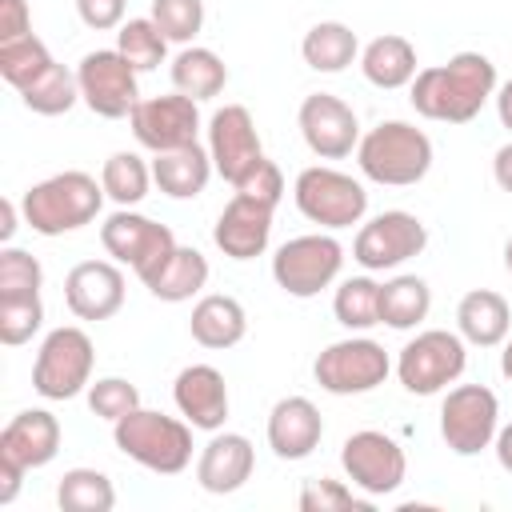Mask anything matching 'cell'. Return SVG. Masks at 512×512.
Returning a JSON list of instances; mask_svg holds the SVG:
<instances>
[{"instance_id": "cell-1", "label": "cell", "mask_w": 512, "mask_h": 512, "mask_svg": "<svg viewBox=\"0 0 512 512\" xmlns=\"http://www.w3.org/2000/svg\"><path fill=\"white\" fill-rule=\"evenodd\" d=\"M496 88V64L480 52H460L440 68H424L412 84V108L428 120L468 124Z\"/></svg>"}, {"instance_id": "cell-2", "label": "cell", "mask_w": 512, "mask_h": 512, "mask_svg": "<svg viewBox=\"0 0 512 512\" xmlns=\"http://www.w3.org/2000/svg\"><path fill=\"white\" fill-rule=\"evenodd\" d=\"M100 200L104 184H96L88 172H60L24 192V220L40 236H60L88 224L100 212Z\"/></svg>"}, {"instance_id": "cell-3", "label": "cell", "mask_w": 512, "mask_h": 512, "mask_svg": "<svg viewBox=\"0 0 512 512\" xmlns=\"http://www.w3.org/2000/svg\"><path fill=\"white\" fill-rule=\"evenodd\" d=\"M116 448L160 476H176L192 460V432H188V424H180L164 412L136 408L116 420Z\"/></svg>"}, {"instance_id": "cell-4", "label": "cell", "mask_w": 512, "mask_h": 512, "mask_svg": "<svg viewBox=\"0 0 512 512\" xmlns=\"http://www.w3.org/2000/svg\"><path fill=\"white\" fill-rule=\"evenodd\" d=\"M360 168L376 184L408 188L432 168V140L404 120H388L360 140Z\"/></svg>"}, {"instance_id": "cell-5", "label": "cell", "mask_w": 512, "mask_h": 512, "mask_svg": "<svg viewBox=\"0 0 512 512\" xmlns=\"http://www.w3.org/2000/svg\"><path fill=\"white\" fill-rule=\"evenodd\" d=\"M296 208L324 228H348L364 216L368 192L336 168H304L296 176Z\"/></svg>"}, {"instance_id": "cell-6", "label": "cell", "mask_w": 512, "mask_h": 512, "mask_svg": "<svg viewBox=\"0 0 512 512\" xmlns=\"http://www.w3.org/2000/svg\"><path fill=\"white\" fill-rule=\"evenodd\" d=\"M92 372V340L80 328H56L40 344L36 368H32V388L48 400H72Z\"/></svg>"}, {"instance_id": "cell-7", "label": "cell", "mask_w": 512, "mask_h": 512, "mask_svg": "<svg viewBox=\"0 0 512 512\" xmlns=\"http://www.w3.org/2000/svg\"><path fill=\"white\" fill-rule=\"evenodd\" d=\"M312 372H316V384L332 396L372 392L388 376V352L376 340H340L316 356Z\"/></svg>"}, {"instance_id": "cell-8", "label": "cell", "mask_w": 512, "mask_h": 512, "mask_svg": "<svg viewBox=\"0 0 512 512\" xmlns=\"http://www.w3.org/2000/svg\"><path fill=\"white\" fill-rule=\"evenodd\" d=\"M100 240H104V248H108L116 260L132 264L140 280H152V276L164 268V260L176 252L172 232H168L164 224L148 220V216H136V212H116V216H108V224L100 228Z\"/></svg>"}, {"instance_id": "cell-9", "label": "cell", "mask_w": 512, "mask_h": 512, "mask_svg": "<svg viewBox=\"0 0 512 512\" xmlns=\"http://www.w3.org/2000/svg\"><path fill=\"white\" fill-rule=\"evenodd\" d=\"M340 260L344 252L332 236H296L276 252L272 276L288 296H316L336 280Z\"/></svg>"}, {"instance_id": "cell-10", "label": "cell", "mask_w": 512, "mask_h": 512, "mask_svg": "<svg viewBox=\"0 0 512 512\" xmlns=\"http://www.w3.org/2000/svg\"><path fill=\"white\" fill-rule=\"evenodd\" d=\"M396 372H400V384H404L408 392L432 396V392H440L444 384H452V380L464 372V344H460V336L440 332V328L420 332V336L400 352Z\"/></svg>"}, {"instance_id": "cell-11", "label": "cell", "mask_w": 512, "mask_h": 512, "mask_svg": "<svg viewBox=\"0 0 512 512\" xmlns=\"http://www.w3.org/2000/svg\"><path fill=\"white\" fill-rule=\"evenodd\" d=\"M496 396L480 384L452 388L444 408H440V436L456 456H476L480 448L492 444L496 436Z\"/></svg>"}, {"instance_id": "cell-12", "label": "cell", "mask_w": 512, "mask_h": 512, "mask_svg": "<svg viewBox=\"0 0 512 512\" xmlns=\"http://www.w3.org/2000/svg\"><path fill=\"white\" fill-rule=\"evenodd\" d=\"M80 96L96 116H132V108L140 104L136 96V68L120 56V52H88L80 60Z\"/></svg>"}, {"instance_id": "cell-13", "label": "cell", "mask_w": 512, "mask_h": 512, "mask_svg": "<svg viewBox=\"0 0 512 512\" xmlns=\"http://www.w3.org/2000/svg\"><path fill=\"white\" fill-rule=\"evenodd\" d=\"M340 464L348 480L372 496L396 492L404 480V448L384 432H352L340 448Z\"/></svg>"}, {"instance_id": "cell-14", "label": "cell", "mask_w": 512, "mask_h": 512, "mask_svg": "<svg viewBox=\"0 0 512 512\" xmlns=\"http://www.w3.org/2000/svg\"><path fill=\"white\" fill-rule=\"evenodd\" d=\"M132 132L144 148L152 152H172V148H184L196 140V128H200V116H196V100L192 96H152V100H140L132 108Z\"/></svg>"}, {"instance_id": "cell-15", "label": "cell", "mask_w": 512, "mask_h": 512, "mask_svg": "<svg viewBox=\"0 0 512 512\" xmlns=\"http://www.w3.org/2000/svg\"><path fill=\"white\" fill-rule=\"evenodd\" d=\"M424 244H428V232H424V224H420L412 212H380L372 224L360 228L352 256H356L364 268L380 272V268L404 264V260L416 256Z\"/></svg>"}, {"instance_id": "cell-16", "label": "cell", "mask_w": 512, "mask_h": 512, "mask_svg": "<svg viewBox=\"0 0 512 512\" xmlns=\"http://www.w3.org/2000/svg\"><path fill=\"white\" fill-rule=\"evenodd\" d=\"M208 136H212V140H208V144H212V164H216V172H220L232 188H236V184L264 160L256 124H252L248 108H240V104L220 108V112L212 116Z\"/></svg>"}, {"instance_id": "cell-17", "label": "cell", "mask_w": 512, "mask_h": 512, "mask_svg": "<svg viewBox=\"0 0 512 512\" xmlns=\"http://www.w3.org/2000/svg\"><path fill=\"white\" fill-rule=\"evenodd\" d=\"M272 208L268 200H256V196H244L236 192L228 200V208L220 212L216 228H212V240L224 256L232 260H252L268 248V232H272Z\"/></svg>"}, {"instance_id": "cell-18", "label": "cell", "mask_w": 512, "mask_h": 512, "mask_svg": "<svg viewBox=\"0 0 512 512\" xmlns=\"http://www.w3.org/2000/svg\"><path fill=\"white\" fill-rule=\"evenodd\" d=\"M300 132L308 140V148L324 160H340L352 152L356 136H360V124H356V112L328 96V92H316L300 104Z\"/></svg>"}, {"instance_id": "cell-19", "label": "cell", "mask_w": 512, "mask_h": 512, "mask_svg": "<svg viewBox=\"0 0 512 512\" xmlns=\"http://www.w3.org/2000/svg\"><path fill=\"white\" fill-rule=\"evenodd\" d=\"M64 300L80 320H108L124 304V276L104 260H84L68 272Z\"/></svg>"}, {"instance_id": "cell-20", "label": "cell", "mask_w": 512, "mask_h": 512, "mask_svg": "<svg viewBox=\"0 0 512 512\" xmlns=\"http://www.w3.org/2000/svg\"><path fill=\"white\" fill-rule=\"evenodd\" d=\"M324 436V420L316 412L312 400L304 396H288L272 408L268 416V444L280 460H304Z\"/></svg>"}, {"instance_id": "cell-21", "label": "cell", "mask_w": 512, "mask_h": 512, "mask_svg": "<svg viewBox=\"0 0 512 512\" xmlns=\"http://www.w3.org/2000/svg\"><path fill=\"white\" fill-rule=\"evenodd\" d=\"M176 408L192 420V428H220L228 420V388L212 364H192L176 376Z\"/></svg>"}, {"instance_id": "cell-22", "label": "cell", "mask_w": 512, "mask_h": 512, "mask_svg": "<svg viewBox=\"0 0 512 512\" xmlns=\"http://www.w3.org/2000/svg\"><path fill=\"white\" fill-rule=\"evenodd\" d=\"M60 448V424L52 412L44 408H28L20 412L4 432H0V456H12L24 468H40L56 456Z\"/></svg>"}, {"instance_id": "cell-23", "label": "cell", "mask_w": 512, "mask_h": 512, "mask_svg": "<svg viewBox=\"0 0 512 512\" xmlns=\"http://www.w3.org/2000/svg\"><path fill=\"white\" fill-rule=\"evenodd\" d=\"M252 476V444L236 432H224L216 440H208L204 456H200V468H196V480L204 492H236L244 480Z\"/></svg>"}, {"instance_id": "cell-24", "label": "cell", "mask_w": 512, "mask_h": 512, "mask_svg": "<svg viewBox=\"0 0 512 512\" xmlns=\"http://www.w3.org/2000/svg\"><path fill=\"white\" fill-rule=\"evenodd\" d=\"M212 156L192 140L184 148H172V152H156V164H152V176L160 184V192L176 196V200H188V196H200L204 184H208V164Z\"/></svg>"}, {"instance_id": "cell-25", "label": "cell", "mask_w": 512, "mask_h": 512, "mask_svg": "<svg viewBox=\"0 0 512 512\" xmlns=\"http://www.w3.org/2000/svg\"><path fill=\"white\" fill-rule=\"evenodd\" d=\"M508 320H512V316H508V300L496 296V292H488V288L468 292V296L460 300V308H456L460 336L472 340V344H480V348L500 344V340L508 336Z\"/></svg>"}, {"instance_id": "cell-26", "label": "cell", "mask_w": 512, "mask_h": 512, "mask_svg": "<svg viewBox=\"0 0 512 512\" xmlns=\"http://www.w3.org/2000/svg\"><path fill=\"white\" fill-rule=\"evenodd\" d=\"M192 336L204 348H232L244 336V308L232 296H204L192 308Z\"/></svg>"}, {"instance_id": "cell-27", "label": "cell", "mask_w": 512, "mask_h": 512, "mask_svg": "<svg viewBox=\"0 0 512 512\" xmlns=\"http://www.w3.org/2000/svg\"><path fill=\"white\" fill-rule=\"evenodd\" d=\"M204 280H208V260H204L196 248H180V244H176V252L164 260V268H160L152 280H144V284H148V292H152L156 300L176 304V300H188L192 292H200Z\"/></svg>"}, {"instance_id": "cell-28", "label": "cell", "mask_w": 512, "mask_h": 512, "mask_svg": "<svg viewBox=\"0 0 512 512\" xmlns=\"http://www.w3.org/2000/svg\"><path fill=\"white\" fill-rule=\"evenodd\" d=\"M364 76L376 88H400L416 76V52L404 36H376L364 48Z\"/></svg>"}, {"instance_id": "cell-29", "label": "cell", "mask_w": 512, "mask_h": 512, "mask_svg": "<svg viewBox=\"0 0 512 512\" xmlns=\"http://www.w3.org/2000/svg\"><path fill=\"white\" fill-rule=\"evenodd\" d=\"M228 80V68L216 52L208 48H184L172 64V84L180 96H192V100H212Z\"/></svg>"}, {"instance_id": "cell-30", "label": "cell", "mask_w": 512, "mask_h": 512, "mask_svg": "<svg viewBox=\"0 0 512 512\" xmlns=\"http://www.w3.org/2000/svg\"><path fill=\"white\" fill-rule=\"evenodd\" d=\"M428 308H432V292L420 276H396V280L380 284V324L412 328L428 316Z\"/></svg>"}, {"instance_id": "cell-31", "label": "cell", "mask_w": 512, "mask_h": 512, "mask_svg": "<svg viewBox=\"0 0 512 512\" xmlns=\"http://www.w3.org/2000/svg\"><path fill=\"white\" fill-rule=\"evenodd\" d=\"M300 48H304L308 68H316V72H340V68H348L352 56H356V32H352L348 24L328 20V24H316V28L304 36Z\"/></svg>"}, {"instance_id": "cell-32", "label": "cell", "mask_w": 512, "mask_h": 512, "mask_svg": "<svg viewBox=\"0 0 512 512\" xmlns=\"http://www.w3.org/2000/svg\"><path fill=\"white\" fill-rule=\"evenodd\" d=\"M20 96H24V104H28L32 112H40V116H60V112H68V108L76 104L80 80H76L64 64L52 60L28 88H20Z\"/></svg>"}, {"instance_id": "cell-33", "label": "cell", "mask_w": 512, "mask_h": 512, "mask_svg": "<svg viewBox=\"0 0 512 512\" xmlns=\"http://www.w3.org/2000/svg\"><path fill=\"white\" fill-rule=\"evenodd\" d=\"M56 500L64 512H108L116 504V492H112V480L96 468H72L64 472L60 488H56Z\"/></svg>"}, {"instance_id": "cell-34", "label": "cell", "mask_w": 512, "mask_h": 512, "mask_svg": "<svg viewBox=\"0 0 512 512\" xmlns=\"http://www.w3.org/2000/svg\"><path fill=\"white\" fill-rule=\"evenodd\" d=\"M332 312H336V320L344 328H372V324H380V284L368 280V276L344 280L336 288Z\"/></svg>"}, {"instance_id": "cell-35", "label": "cell", "mask_w": 512, "mask_h": 512, "mask_svg": "<svg viewBox=\"0 0 512 512\" xmlns=\"http://www.w3.org/2000/svg\"><path fill=\"white\" fill-rule=\"evenodd\" d=\"M52 64L44 40H36L32 32L20 36V40H4L0 44V76L12 84V88H28L44 68Z\"/></svg>"}, {"instance_id": "cell-36", "label": "cell", "mask_w": 512, "mask_h": 512, "mask_svg": "<svg viewBox=\"0 0 512 512\" xmlns=\"http://www.w3.org/2000/svg\"><path fill=\"white\" fill-rule=\"evenodd\" d=\"M164 48H168V40H164V32L156 28V20H128L124 28H120V56L136 68V72H148V68H156L160 60H164Z\"/></svg>"}, {"instance_id": "cell-37", "label": "cell", "mask_w": 512, "mask_h": 512, "mask_svg": "<svg viewBox=\"0 0 512 512\" xmlns=\"http://www.w3.org/2000/svg\"><path fill=\"white\" fill-rule=\"evenodd\" d=\"M104 192L116 200V204H136L148 196V168L136 152H116L108 164H104Z\"/></svg>"}, {"instance_id": "cell-38", "label": "cell", "mask_w": 512, "mask_h": 512, "mask_svg": "<svg viewBox=\"0 0 512 512\" xmlns=\"http://www.w3.org/2000/svg\"><path fill=\"white\" fill-rule=\"evenodd\" d=\"M40 320H44L40 292H32V296H0V340L4 344L32 340V332L40 328Z\"/></svg>"}, {"instance_id": "cell-39", "label": "cell", "mask_w": 512, "mask_h": 512, "mask_svg": "<svg viewBox=\"0 0 512 512\" xmlns=\"http://www.w3.org/2000/svg\"><path fill=\"white\" fill-rule=\"evenodd\" d=\"M152 20L164 40H192L204 24V0H152Z\"/></svg>"}, {"instance_id": "cell-40", "label": "cell", "mask_w": 512, "mask_h": 512, "mask_svg": "<svg viewBox=\"0 0 512 512\" xmlns=\"http://www.w3.org/2000/svg\"><path fill=\"white\" fill-rule=\"evenodd\" d=\"M40 264L24 248H4L0 252V296H32L40 292Z\"/></svg>"}, {"instance_id": "cell-41", "label": "cell", "mask_w": 512, "mask_h": 512, "mask_svg": "<svg viewBox=\"0 0 512 512\" xmlns=\"http://www.w3.org/2000/svg\"><path fill=\"white\" fill-rule=\"evenodd\" d=\"M88 408H92L96 416H104V420L116 424L120 416H128V412L140 408V392H136L128 380L108 376V380H96V384L88 388Z\"/></svg>"}, {"instance_id": "cell-42", "label": "cell", "mask_w": 512, "mask_h": 512, "mask_svg": "<svg viewBox=\"0 0 512 512\" xmlns=\"http://www.w3.org/2000/svg\"><path fill=\"white\" fill-rule=\"evenodd\" d=\"M300 508L304 512H368L372 504L368 500H356L344 484H336V480H312V484H304V492H300Z\"/></svg>"}, {"instance_id": "cell-43", "label": "cell", "mask_w": 512, "mask_h": 512, "mask_svg": "<svg viewBox=\"0 0 512 512\" xmlns=\"http://www.w3.org/2000/svg\"><path fill=\"white\" fill-rule=\"evenodd\" d=\"M236 192L276 204V200H280V192H284V176H280V168H276L272 160H260V164H256V168L236 184Z\"/></svg>"}, {"instance_id": "cell-44", "label": "cell", "mask_w": 512, "mask_h": 512, "mask_svg": "<svg viewBox=\"0 0 512 512\" xmlns=\"http://www.w3.org/2000/svg\"><path fill=\"white\" fill-rule=\"evenodd\" d=\"M76 8H80V20L96 32L116 28L120 16H124V0H76Z\"/></svg>"}, {"instance_id": "cell-45", "label": "cell", "mask_w": 512, "mask_h": 512, "mask_svg": "<svg viewBox=\"0 0 512 512\" xmlns=\"http://www.w3.org/2000/svg\"><path fill=\"white\" fill-rule=\"evenodd\" d=\"M28 36V8L24 0H0V44Z\"/></svg>"}, {"instance_id": "cell-46", "label": "cell", "mask_w": 512, "mask_h": 512, "mask_svg": "<svg viewBox=\"0 0 512 512\" xmlns=\"http://www.w3.org/2000/svg\"><path fill=\"white\" fill-rule=\"evenodd\" d=\"M20 476H24V464H16L12 456H0V504H12Z\"/></svg>"}, {"instance_id": "cell-47", "label": "cell", "mask_w": 512, "mask_h": 512, "mask_svg": "<svg viewBox=\"0 0 512 512\" xmlns=\"http://www.w3.org/2000/svg\"><path fill=\"white\" fill-rule=\"evenodd\" d=\"M492 172H496V184H500L504 192H512V144H504V148L496 152Z\"/></svg>"}, {"instance_id": "cell-48", "label": "cell", "mask_w": 512, "mask_h": 512, "mask_svg": "<svg viewBox=\"0 0 512 512\" xmlns=\"http://www.w3.org/2000/svg\"><path fill=\"white\" fill-rule=\"evenodd\" d=\"M496 460H500L504 472H512V424L496 432Z\"/></svg>"}, {"instance_id": "cell-49", "label": "cell", "mask_w": 512, "mask_h": 512, "mask_svg": "<svg viewBox=\"0 0 512 512\" xmlns=\"http://www.w3.org/2000/svg\"><path fill=\"white\" fill-rule=\"evenodd\" d=\"M12 232H16V204L0 200V240H12Z\"/></svg>"}, {"instance_id": "cell-50", "label": "cell", "mask_w": 512, "mask_h": 512, "mask_svg": "<svg viewBox=\"0 0 512 512\" xmlns=\"http://www.w3.org/2000/svg\"><path fill=\"white\" fill-rule=\"evenodd\" d=\"M496 112H500V124L512 128V80L500 88V96H496Z\"/></svg>"}, {"instance_id": "cell-51", "label": "cell", "mask_w": 512, "mask_h": 512, "mask_svg": "<svg viewBox=\"0 0 512 512\" xmlns=\"http://www.w3.org/2000/svg\"><path fill=\"white\" fill-rule=\"evenodd\" d=\"M500 368H504V376H508V380H512V344H508V348H504V364H500Z\"/></svg>"}, {"instance_id": "cell-52", "label": "cell", "mask_w": 512, "mask_h": 512, "mask_svg": "<svg viewBox=\"0 0 512 512\" xmlns=\"http://www.w3.org/2000/svg\"><path fill=\"white\" fill-rule=\"evenodd\" d=\"M504 264H508V272H512V240L504 244Z\"/></svg>"}]
</instances>
